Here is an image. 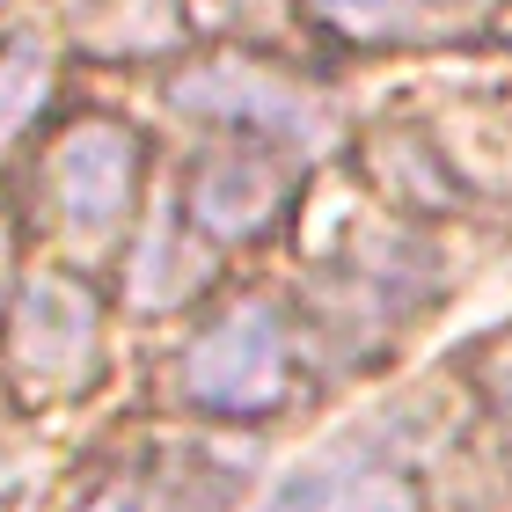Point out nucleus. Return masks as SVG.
<instances>
[{
  "mask_svg": "<svg viewBox=\"0 0 512 512\" xmlns=\"http://www.w3.org/2000/svg\"><path fill=\"white\" fill-rule=\"evenodd\" d=\"M286 366H293V344H286V322L264 300H242L227 308L213 330H205L176 366V395L198 410H227V417H256L286 395Z\"/></svg>",
  "mask_w": 512,
  "mask_h": 512,
  "instance_id": "f257e3e1",
  "label": "nucleus"
},
{
  "mask_svg": "<svg viewBox=\"0 0 512 512\" xmlns=\"http://www.w3.org/2000/svg\"><path fill=\"white\" fill-rule=\"evenodd\" d=\"M139 198V139L118 118H81L52 147V205L81 242H103L132 220Z\"/></svg>",
  "mask_w": 512,
  "mask_h": 512,
  "instance_id": "f03ea898",
  "label": "nucleus"
},
{
  "mask_svg": "<svg viewBox=\"0 0 512 512\" xmlns=\"http://www.w3.org/2000/svg\"><path fill=\"white\" fill-rule=\"evenodd\" d=\"M176 110H198V118L242 125L256 139H278V147H315L322 139V110L300 96V88L256 74V66H205V74L176 81Z\"/></svg>",
  "mask_w": 512,
  "mask_h": 512,
  "instance_id": "7ed1b4c3",
  "label": "nucleus"
},
{
  "mask_svg": "<svg viewBox=\"0 0 512 512\" xmlns=\"http://www.w3.org/2000/svg\"><path fill=\"white\" fill-rule=\"evenodd\" d=\"M264 512H417V483L388 454H315L264 498Z\"/></svg>",
  "mask_w": 512,
  "mask_h": 512,
  "instance_id": "20e7f679",
  "label": "nucleus"
},
{
  "mask_svg": "<svg viewBox=\"0 0 512 512\" xmlns=\"http://www.w3.org/2000/svg\"><path fill=\"white\" fill-rule=\"evenodd\" d=\"M88 344H96V308H88L81 286L44 278V286L22 293V308H15V359H22L30 381H44V388L81 381Z\"/></svg>",
  "mask_w": 512,
  "mask_h": 512,
  "instance_id": "39448f33",
  "label": "nucleus"
},
{
  "mask_svg": "<svg viewBox=\"0 0 512 512\" xmlns=\"http://www.w3.org/2000/svg\"><path fill=\"white\" fill-rule=\"evenodd\" d=\"M278 191H286V176H278L264 154H220V161H205L198 183H191V220L220 242H242L278 213Z\"/></svg>",
  "mask_w": 512,
  "mask_h": 512,
  "instance_id": "423d86ee",
  "label": "nucleus"
},
{
  "mask_svg": "<svg viewBox=\"0 0 512 512\" xmlns=\"http://www.w3.org/2000/svg\"><path fill=\"white\" fill-rule=\"evenodd\" d=\"M337 30L352 37H374V44H403V37H425V30H447V22H469L476 0H315Z\"/></svg>",
  "mask_w": 512,
  "mask_h": 512,
  "instance_id": "0eeeda50",
  "label": "nucleus"
},
{
  "mask_svg": "<svg viewBox=\"0 0 512 512\" xmlns=\"http://www.w3.org/2000/svg\"><path fill=\"white\" fill-rule=\"evenodd\" d=\"M96 512H213V505H198L191 491H154V483H139V491H118V498H103Z\"/></svg>",
  "mask_w": 512,
  "mask_h": 512,
  "instance_id": "6e6552de",
  "label": "nucleus"
},
{
  "mask_svg": "<svg viewBox=\"0 0 512 512\" xmlns=\"http://www.w3.org/2000/svg\"><path fill=\"white\" fill-rule=\"evenodd\" d=\"M498 410H505V425H512V352H505V366H498Z\"/></svg>",
  "mask_w": 512,
  "mask_h": 512,
  "instance_id": "1a4fd4ad",
  "label": "nucleus"
}]
</instances>
